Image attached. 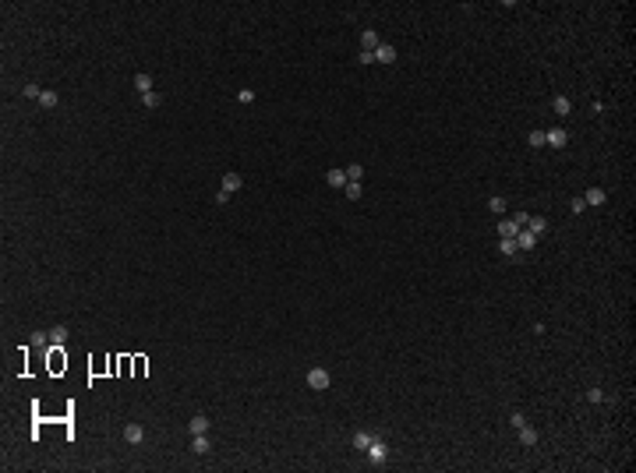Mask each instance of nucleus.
Returning <instances> with one entry per match:
<instances>
[{
  "label": "nucleus",
  "instance_id": "obj_1",
  "mask_svg": "<svg viewBox=\"0 0 636 473\" xmlns=\"http://www.w3.org/2000/svg\"><path fill=\"white\" fill-rule=\"evenodd\" d=\"M368 459H371L375 466H385V459H389V445H385L378 434H375V438H371V445H368Z\"/></svg>",
  "mask_w": 636,
  "mask_h": 473
},
{
  "label": "nucleus",
  "instance_id": "obj_2",
  "mask_svg": "<svg viewBox=\"0 0 636 473\" xmlns=\"http://www.w3.org/2000/svg\"><path fill=\"white\" fill-rule=\"evenodd\" d=\"M329 382H332V378H329V371H325V367H311V371H308V385H311L315 392H325V389H329Z\"/></svg>",
  "mask_w": 636,
  "mask_h": 473
},
{
  "label": "nucleus",
  "instance_id": "obj_3",
  "mask_svg": "<svg viewBox=\"0 0 636 473\" xmlns=\"http://www.w3.org/2000/svg\"><path fill=\"white\" fill-rule=\"evenodd\" d=\"M68 367V357H64V346H50V371L60 375Z\"/></svg>",
  "mask_w": 636,
  "mask_h": 473
},
{
  "label": "nucleus",
  "instance_id": "obj_4",
  "mask_svg": "<svg viewBox=\"0 0 636 473\" xmlns=\"http://www.w3.org/2000/svg\"><path fill=\"white\" fill-rule=\"evenodd\" d=\"M565 142H569L565 127H552V131H544V145H552V149H562Z\"/></svg>",
  "mask_w": 636,
  "mask_h": 473
},
{
  "label": "nucleus",
  "instance_id": "obj_5",
  "mask_svg": "<svg viewBox=\"0 0 636 473\" xmlns=\"http://www.w3.org/2000/svg\"><path fill=\"white\" fill-rule=\"evenodd\" d=\"M396 60V46L392 43H378V50H375V64H392Z\"/></svg>",
  "mask_w": 636,
  "mask_h": 473
},
{
  "label": "nucleus",
  "instance_id": "obj_6",
  "mask_svg": "<svg viewBox=\"0 0 636 473\" xmlns=\"http://www.w3.org/2000/svg\"><path fill=\"white\" fill-rule=\"evenodd\" d=\"M516 247H520V251H534V247H537V233H530V230L523 226V230L516 233Z\"/></svg>",
  "mask_w": 636,
  "mask_h": 473
},
{
  "label": "nucleus",
  "instance_id": "obj_7",
  "mask_svg": "<svg viewBox=\"0 0 636 473\" xmlns=\"http://www.w3.org/2000/svg\"><path fill=\"white\" fill-rule=\"evenodd\" d=\"M141 438H145V427H141V424H128V427H124V442H128V445H141Z\"/></svg>",
  "mask_w": 636,
  "mask_h": 473
},
{
  "label": "nucleus",
  "instance_id": "obj_8",
  "mask_svg": "<svg viewBox=\"0 0 636 473\" xmlns=\"http://www.w3.org/2000/svg\"><path fill=\"white\" fill-rule=\"evenodd\" d=\"M240 187H244V177H240V173H226V177H223V191H226V194H233V191H240Z\"/></svg>",
  "mask_w": 636,
  "mask_h": 473
},
{
  "label": "nucleus",
  "instance_id": "obj_9",
  "mask_svg": "<svg viewBox=\"0 0 636 473\" xmlns=\"http://www.w3.org/2000/svg\"><path fill=\"white\" fill-rule=\"evenodd\" d=\"M191 449H195L198 456H209V452H212V438H209V434H195V442H191Z\"/></svg>",
  "mask_w": 636,
  "mask_h": 473
},
{
  "label": "nucleus",
  "instance_id": "obj_10",
  "mask_svg": "<svg viewBox=\"0 0 636 473\" xmlns=\"http://www.w3.org/2000/svg\"><path fill=\"white\" fill-rule=\"evenodd\" d=\"M188 427H191V434H209V417H205V413H198V417H191V424H188Z\"/></svg>",
  "mask_w": 636,
  "mask_h": 473
},
{
  "label": "nucleus",
  "instance_id": "obj_11",
  "mask_svg": "<svg viewBox=\"0 0 636 473\" xmlns=\"http://www.w3.org/2000/svg\"><path fill=\"white\" fill-rule=\"evenodd\" d=\"M68 328H64V325H53V328H50V346H64V343H68Z\"/></svg>",
  "mask_w": 636,
  "mask_h": 473
},
{
  "label": "nucleus",
  "instance_id": "obj_12",
  "mask_svg": "<svg viewBox=\"0 0 636 473\" xmlns=\"http://www.w3.org/2000/svg\"><path fill=\"white\" fill-rule=\"evenodd\" d=\"M378 43H382V39H378L371 28H368V32H360V46H364L368 53H375V50H378Z\"/></svg>",
  "mask_w": 636,
  "mask_h": 473
},
{
  "label": "nucleus",
  "instance_id": "obj_13",
  "mask_svg": "<svg viewBox=\"0 0 636 473\" xmlns=\"http://www.w3.org/2000/svg\"><path fill=\"white\" fill-rule=\"evenodd\" d=\"M325 180H329V187H347V170H329Z\"/></svg>",
  "mask_w": 636,
  "mask_h": 473
},
{
  "label": "nucleus",
  "instance_id": "obj_14",
  "mask_svg": "<svg viewBox=\"0 0 636 473\" xmlns=\"http://www.w3.org/2000/svg\"><path fill=\"white\" fill-rule=\"evenodd\" d=\"M583 201H587V205H604V201H608V194H604L601 187H590V191L583 194Z\"/></svg>",
  "mask_w": 636,
  "mask_h": 473
},
{
  "label": "nucleus",
  "instance_id": "obj_15",
  "mask_svg": "<svg viewBox=\"0 0 636 473\" xmlns=\"http://www.w3.org/2000/svg\"><path fill=\"white\" fill-rule=\"evenodd\" d=\"M527 230H530V233H544V230H548V219H544V216H530V219H527Z\"/></svg>",
  "mask_w": 636,
  "mask_h": 473
},
{
  "label": "nucleus",
  "instance_id": "obj_16",
  "mask_svg": "<svg viewBox=\"0 0 636 473\" xmlns=\"http://www.w3.org/2000/svg\"><path fill=\"white\" fill-rule=\"evenodd\" d=\"M498 251H502L505 258H512V254L520 251V247H516V236H502V240H498Z\"/></svg>",
  "mask_w": 636,
  "mask_h": 473
},
{
  "label": "nucleus",
  "instance_id": "obj_17",
  "mask_svg": "<svg viewBox=\"0 0 636 473\" xmlns=\"http://www.w3.org/2000/svg\"><path fill=\"white\" fill-rule=\"evenodd\" d=\"M516 431H520V442H523V445H537V431H534L530 424H523V427H516Z\"/></svg>",
  "mask_w": 636,
  "mask_h": 473
},
{
  "label": "nucleus",
  "instance_id": "obj_18",
  "mask_svg": "<svg viewBox=\"0 0 636 473\" xmlns=\"http://www.w3.org/2000/svg\"><path fill=\"white\" fill-rule=\"evenodd\" d=\"M552 110H555V113H559V117H565V113H569V110H572V103H569V99H565V95H555V99H552Z\"/></svg>",
  "mask_w": 636,
  "mask_h": 473
},
{
  "label": "nucleus",
  "instance_id": "obj_19",
  "mask_svg": "<svg viewBox=\"0 0 636 473\" xmlns=\"http://www.w3.org/2000/svg\"><path fill=\"white\" fill-rule=\"evenodd\" d=\"M60 103V95L57 92H50V88H43V95H39V106H46V110H53Z\"/></svg>",
  "mask_w": 636,
  "mask_h": 473
},
{
  "label": "nucleus",
  "instance_id": "obj_20",
  "mask_svg": "<svg viewBox=\"0 0 636 473\" xmlns=\"http://www.w3.org/2000/svg\"><path fill=\"white\" fill-rule=\"evenodd\" d=\"M371 438H375V434H368V431H357V434H353V449H360V452H368V445H371Z\"/></svg>",
  "mask_w": 636,
  "mask_h": 473
},
{
  "label": "nucleus",
  "instance_id": "obj_21",
  "mask_svg": "<svg viewBox=\"0 0 636 473\" xmlns=\"http://www.w3.org/2000/svg\"><path fill=\"white\" fill-rule=\"evenodd\" d=\"M135 88H138L141 95H145V92H152V75H145V71H141V75H135Z\"/></svg>",
  "mask_w": 636,
  "mask_h": 473
},
{
  "label": "nucleus",
  "instance_id": "obj_22",
  "mask_svg": "<svg viewBox=\"0 0 636 473\" xmlns=\"http://www.w3.org/2000/svg\"><path fill=\"white\" fill-rule=\"evenodd\" d=\"M520 233V226H516V223H512V219H502V223H498V236H516Z\"/></svg>",
  "mask_w": 636,
  "mask_h": 473
},
{
  "label": "nucleus",
  "instance_id": "obj_23",
  "mask_svg": "<svg viewBox=\"0 0 636 473\" xmlns=\"http://www.w3.org/2000/svg\"><path fill=\"white\" fill-rule=\"evenodd\" d=\"M159 103H163V95H156V92H145V95H141V106H145V110H156Z\"/></svg>",
  "mask_w": 636,
  "mask_h": 473
},
{
  "label": "nucleus",
  "instance_id": "obj_24",
  "mask_svg": "<svg viewBox=\"0 0 636 473\" xmlns=\"http://www.w3.org/2000/svg\"><path fill=\"white\" fill-rule=\"evenodd\" d=\"M32 346H36V350L50 346V332H32Z\"/></svg>",
  "mask_w": 636,
  "mask_h": 473
},
{
  "label": "nucleus",
  "instance_id": "obj_25",
  "mask_svg": "<svg viewBox=\"0 0 636 473\" xmlns=\"http://www.w3.org/2000/svg\"><path fill=\"white\" fill-rule=\"evenodd\" d=\"M360 177H364V166H360V162L347 166V180H357V184H360Z\"/></svg>",
  "mask_w": 636,
  "mask_h": 473
},
{
  "label": "nucleus",
  "instance_id": "obj_26",
  "mask_svg": "<svg viewBox=\"0 0 636 473\" xmlns=\"http://www.w3.org/2000/svg\"><path fill=\"white\" fill-rule=\"evenodd\" d=\"M343 191H347V198H350V201H357V198H360V184H357V180H347V187H343Z\"/></svg>",
  "mask_w": 636,
  "mask_h": 473
},
{
  "label": "nucleus",
  "instance_id": "obj_27",
  "mask_svg": "<svg viewBox=\"0 0 636 473\" xmlns=\"http://www.w3.org/2000/svg\"><path fill=\"white\" fill-rule=\"evenodd\" d=\"M587 399H590V402H604V399H608V392H604V389H590V392H587Z\"/></svg>",
  "mask_w": 636,
  "mask_h": 473
},
{
  "label": "nucleus",
  "instance_id": "obj_28",
  "mask_svg": "<svg viewBox=\"0 0 636 473\" xmlns=\"http://www.w3.org/2000/svg\"><path fill=\"white\" fill-rule=\"evenodd\" d=\"M527 142H530L534 149H541V145H544V131H530V138H527Z\"/></svg>",
  "mask_w": 636,
  "mask_h": 473
},
{
  "label": "nucleus",
  "instance_id": "obj_29",
  "mask_svg": "<svg viewBox=\"0 0 636 473\" xmlns=\"http://www.w3.org/2000/svg\"><path fill=\"white\" fill-rule=\"evenodd\" d=\"M39 95H43L39 85H25V99H39Z\"/></svg>",
  "mask_w": 636,
  "mask_h": 473
},
{
  "label": "nucleus",
  "instance_id": "obj_30",
  "mask_svg": "<svg viewBox=\"0 0 636 473\" xmlns=\"http://www.w3.org/2000/svg\"><path fill=\"white\" fill-rule=\"evenodd\" d=\"M237 99H240V103H255V88H240Z\"/></svg>",
  "mask_w": 636,
  "mask_h": 473
},
{
  "label": "nucleus",
  "instance_id": "obj_31",
  "mask_svg": "<svg viewBox=\"0 0 636 473\" xmlns=\"http://www.w3.org/2000/svg\"><path fill=\"white\" fill-rule=\"evenodd\" d=\"M488 209H492V212H505V198H492Z\"/></svg>",
  "mask_w": 636,
  "mask_h": 473
},
{
  "label": "nucleus",
  "instance_id": "obj_32",
  "mask_svg": "<svg viewBox=\"0 0 636 473\" xmlns=\"http://www.w3.org/2000/svg\"><path fill=\"white\" fill-rule=\"evenodd\" d=\"M357 60H360V64H375V53H368V50H360V53H357Z\"/></svg>",
  "mask_w": 636,
  "mask_h": 473
},
{
  "label": "nucleus",
  "instance_id": "obj_33",
  "mask_svg": "<svg viewBox=\"0 0 636 473\" xmlns=\"http://www.w3.org/2000/svg\"><path fill=\"white\" fill-rule=\"evenodd\" d=\"M509 420H512V427H523V424H527V417H523V413H520V410H516V413H512V417H509Z\"/></svg>",
  "mask_w": 636,
  "mask_h": 473
},
{
  "label": "nucleus",
  "instance_id": "obj_34",
  "mask_svg": "<svg viewBox=\"0 0 636 473\" xmlns=\"http://www.w3.org/2000/svg\"><path fill=\"white\" fill-rule=\"evenodd\" d=\"M145 367H148V364H145V357H135V375H145Z\"/></svg>",
  "mask_w": 636,
  "mask_h": 473
},
{
  "label": "nucleus",
  "instance_id": "obj_35",
  "mask_svg": "<svg viewBox=\"0 0 636 473\" xmlns=\"http://www.w3.org/2000/svg\"><path fill=\"white\" fill-rule=\"evenodd\" d=\"M212 201H216V205H226V201H230V194H226V191H216V198H212Z\"/></svg>",
  "mask_w": 636,
  "mask_h": 473
},
{
  "label": "nucleus",
  "instance_id": "obj_36",
  "mask_svg": "<svg viewBox=\"0 0 636 473\" xmlns=\"http://www.w3.org/2000/svg\"><path fill=\"white\" fill-rule=\"evenodd\" d=\"M527 219H530V216H527V212H516V219H512V223H516V226H520V230H523V226H527Z\"/></svg>",
  "mask_w": 636,
  "mask_h": 473
}]
</instances>
